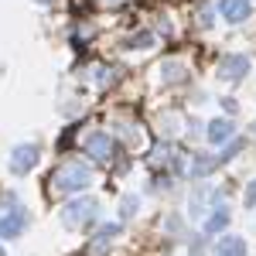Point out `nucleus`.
<instances>
[{"label": "nucleus", "instance_id": "nucleus-1", "mask_svg": "<svg viewBox=\"0 0 256 256\" xmlns=\"http://www.w3.org/2000/svg\"><path fill=\"white\" fill-rule=\"evenodd\" d=\"M89 184H92V171L82 160H68V164H62L52 174V188L55 192H86Z\"/></svg>", "mask_w": 256, "mask_h": 256}, {"label": "nucleus", "instance_id": "nucleus-2", "mask_svg": "<svg viewBox=\"0 0 256 256\" xmlns=\"http://www.w3.org/2000/svg\"><path fill=\"white\" fill-rule=\"evenodd\" d=\"M96 202L92 198H76V202H68L65 208H62V222L68 226V229H82L86 222H92L96 218Z\"/></svg>", "mask_w": 256, "mask_h": 256}, {"label": "nucleus", "instance_id": "nucleus-3", "mask_svg": "<svg viewBox=\"0 0 256 256\" xmlns=\"http://www.w3.org/2000/svg\"><path fill=\"white\" fill-rule=\"evenodd\" d=\"M250 76V58L246 55H222L218 58V79L226 82H239Z\"/></svg>", "mask_w": 256, "mask_h": 256}, {"label": "nucleus", "instance_id": "nucleus-4", "mask_svg": "<svg viewBox=\"0 0 256 256\" xmlns=\"http://www.w3.org/2000/svg\"><path fill=\"white\" fill-rule=\"evenodd\" d=\"M34 164H38V147H34V144L14 147V154H10V171H14V174H28Z\"/></svg>", "mask_w": 256, "mask_h": 256}, {"label": "nucleus", "instance_id": "nucleus-5", "mask_svg": "<svg viewBox=\"0 0 256 256\" xmlns=\"http://www.w3.org/2000/svg\"><path fill=\"white\" fill-rule=\"evenodd\" d=\"M24 226H28V212L24 208H14L10 216L0 218V239H18L24 232Z\"/></svg>", "mask_w": 256, "mask_h": 256}, {"label": "nucleus", "instance_id": "nucleus-6", "mask_svg": "<svg viewBox=\"0 0 256 256\" xmlns=\"http://www.w3.org/2000/svg\"><path fill=\"white\" fill-rule=\"evenodd\" d=\"M120 236V226L116 222H106V226H99L96 239H92V246H89V256H106V250L113 246V239Z\"/></svg>", "mask_w": 256, "mask_h": 256}, {"label": "nucleus", "instance_id": "nucleus-7", "mask_svg": "<svg viewBox=\"0 0 256 256\" xmlns=\"http://www.w3.org/2000/svg\"><path fill=\"white\" fill-rule=\"evenodd\" d=\"M218 14L229 24H242L250 18V0H218Z\"/></svg>", "mask_w": 256, "mask_h": 256}, {"label": "nucleus", "instance_id": "nucleus-8", "mask_svg": "<svg viewBox=\"0 0 256 256\" xmlns=\"http://www.w3.org/2000/svg\"><path fill=\"white\" fill-rule=\"evenodd\" d=\"M86 150L92 154L96 160H110V150H113V140H110V134H102V130H96V134H89L86 137Z\"/></svg>", "mask_w": 256, "mask_h": 256}, {"label": "nucleus", "instance_id": "nucleus-9", "mask_svg": "<svg viewBox=\"0 0 256 256\" xmlns=\"http://www.w3.org/2000/svg\"><path fill=\"white\" fill-rule=\"evenodd\" d=\"M246 239L242 236H222L216 242V256H246Z\"/></svg>", "mask_w": 256, "mask_h": 256}, {"label": "nucleus", "instance_id": "nucleus-10", "mask_svg": "<svg viewBox=\"0 0 256 256\" xmlns=\"http://www.w3.org/2000/svg\"><path fill=\"white\" fill-rule=\"evenodd\" d=\"M232 134H236L232 120H212V123H208V130H205V137L212 140V144H226Z\"/></svg>", "mask_w": 256, "mask_h": 256}, {"label": "nucleus", "instance_id": "nucleus-11", "mask_svg": "<svg viewBox=\"0 0 256 256\" xmlns=\"http://www.w3.org/2000/svg\"><path fill=\"white\" fill-rule=\"evenodd\" d=\"M154 34H150V31H140V34H130V38H126V48H130V52H150V48H154Z\"/></svg>", "mask_w": 256, "mask_h": 256}, {"label": "nucleus", "instance_id": "nucleus-12", "mask_svg": "<svg viewBox=\"0 0 256 256\" xmlns=\"http://www.w3.org/2000/svg\"><path fill=\"white\" fill-rule=\"evenodd\" d=\"M226 226H229V212H226V208H216V212L208 216V222H205V232L216 236V232H222Z\"/></svg>", "mask_w": 256, "mask_h": 256}, {"label": "nucleus", "instance_id": "nucleus-13", "mask_svg": "<svg viewBox=\"0 0 256 256\" xmlns=\"http://www.w3.org/2000/svg\"><path fill=\"white\" fill-rule=\"evenodd\" d=\"M140 212V198L137 195H123V202H120V216L123 218H134Z\"/></svg>", "mask_w": 256, "mask_h": 256}, {"label": "nucleus", "instance_id": "nucleus-14", "mask_svg": "<svg viewBox=\"0 0 256 256\" xmlns=\"http://www.w3.org/2000/svg\"><path fill=\"white\" fill-rule=\"evenodd\" d=\"M160 76L168 82H174L178 76H181V62H168V65H160Z\"/></svg>", "mask_w": 256, "mask_h": 256}, {"label": "nucleus", "instance_id": "nucleus-15", "mask_svg": "<svg viewBox=\"0 0 256 256\" xmlns=\"http://www.w3.org/2000/svg\"><path fill=\"white\" fill-rule=\"evenodd\" d=\"M239 147H242V140H236V144H229V147H226V150H222V154H218V164H226V160H232V158H236V150H239Z\"/></svg>", "mask_w": 256, "mask_h": 256}, {"label": "nucleus", "instance_id": "nucleus-16", "mask_svg": "<svg viewBox=\"0 0 256 256\" xmlns=\"http://www.w3.org/2000/svg\"><path fill=\"white\" fill-rule=\"evenodd\" d=\"M253 202H256V181L250 184V192H246V205H253Z\"/></svg>", "mask_w": 256, "mask_h": 256}, {"label": "nucleus", "instance_id": "nucleus-17", "mask_svg": "<svg viewBox=\"0 0 256 256\" xmlns=\"http://www.w3.org/2000/svg\"><path fill=\"white\" fill-rule=\"evenodd\" d=\"M38 4H55V0H38Z\"/></svg>", "mask_w": 256, "mask_h": 256}, {"label": "nucleus", "instance_id": "nucleus-18", "mask_svg": "<svg viewBox=\"0 0 256 256\" xmlns=\"http://www.w3.org/2000/svg\"><path fill=\"white\" fill-rule=\"evenodd\" d=\"M0 256H7V253H4V246H0Z\"/></svg>", "mask_w": 256, "mask_h": 256}, {"label": "nucleus", "instance_id": "nucleus-19", "mask_svg": "<svg viewBox=\"0 0 256 256\" xmlns=\"http://www.w3.org/2000/svg\"><path fill=\"white\" fill-rule=\"evenodd\" d=\"M102 4H113V0H102Z\"/></svg>", "mask_w": 256, "mask_h": 256}]
</instances>
